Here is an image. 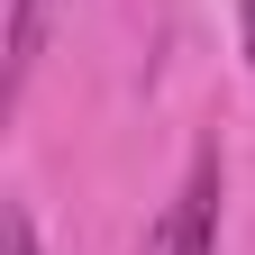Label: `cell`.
Segmentation results:
<instances>
[{
  "instance_id": "obj_1",
  "label": "cell",
  "mask_w": 255,
  "mask_h": 255,
  "mask_svg": "<svg viewBox=\"0 0 255 255\" xmlns=\"http://www.w3.org/2000/svg\"><path fill=\"white\" fill-rule=\"evenodd\" d=\"M219 201H228V155H219V137H201L182 182H173V201L137 237V255H219Z\"/></svg>"
},
{
  "instance_id": "obj_2",
  "label": "cell",
  "mask_w": 255,
  "mask_h": 255,
  "mask_svg": "<svg viewBox=\"0 0 255 255\" xmlns=\"http://www.w3.org/2000/svg\"><path fill=\"white\" fill-rule=\"evenodd\" d=\"M55 18H64V0H9V91L0 101H27V82H37V64H46V37H55Z\"/></svg>"
},
{
  "instance_id": "obj_3",
  "label": "cell",
  "mask_w": 255,
  "mask_h": 255,
  "mask_svg": "<svg viewBox=\"0 0 255 255\" xmlns=\"http://www.w3.org/2000/svg\"><path fill=\"white\" fill-rule=\"evenodd\" d=\"M0 255H46V246H37V219H27L18 201L0 210Z\"/></svg>"
},
{
  "instance_id": "obj_4",
  "label": "cell",
  "mask_w": 255,
  "mask_h": 255,
  "mask_svg": "<svg viewBox=\"0 0 255 255\" xmlns=\"http://www.w3.org/2000/svg\"><path fill=\"white\" fill-rule=\"evenodd\" d=\"M237 37H246V73H255V0H237Z\"/></svg>"
}]
</instances>
